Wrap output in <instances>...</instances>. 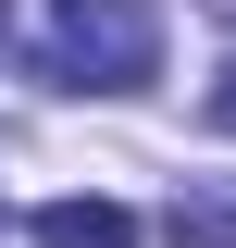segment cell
<instances>
[{
    "label": "cell",
    "mask_w": 236,
    "mask_h": 248,
    "mask_svg": "<svg viewBox=\"0 0 236 248\" xmlns=\"http://www.w3.org/2000/svg\"><path fill=\"white\" fill-rule=\"evenodd\" d=\"M37 75L50 87H75V99H124V87H149L162 75V13L149 0H37Z\"/></svg>",
    "instance_id": "1"
},
{
    "label": "cell",
    "mask_w": 236,
    "mask_h": 248,
    "mask_svg": "<svg viewBox=\"0 0 236 248\" xmlns=\"http://www.w3.org/2000/svg\"><path fill=\"white\" fill-rule=\"evenodd\" d=\"M25 236L37 248H137V211H124V199H37Z\"/></svg>",
    "instance_id": "2"
},
{
    "label": "cell",
    "mask_w": 236,
    "mask_h": 248,
    "mask_svg": "<svg viewBox=\"0 0 236 248\" xmlns=\"http://www.w3.org/2000/svg\"><path fill=\"white\" fill-rule=\"evenodd\" d=\"M174 236L186 248H236V186H186L174 199Z\"/></svg>",
    "instance_id": "3"
},
{
    "label": "cell",
    "mask_w": 236,
    "mask_h": 248,
    "mask_svg": "<svg viewBox=\"0 0 236 248\" xmlns=\"http://www.w3.org/2000/svg\"><path fill=\"white\" fill-rule=\"evenodd\" d=\"M211 137H236V62L211 75Z\"/></svg>",
    "instance_id": "4"
}]
</instances>
